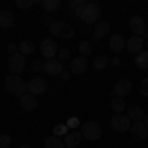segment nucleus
Instances as JSON below:
<instances>
[{
    "label": "nucleus",
    "instance_id": "1",
    "mask_svg": "<svg viewBox=\"0 0 148 148\" xmlns=\"http://www.w3.org/2000/svg\"><path fill=\"white\" fill-rule=\"evenodd\" d=\"M69 8L75 12V16L79 18L81 22L89 24V26H97L99 18H101V6L97 2H83V0H75L69 4Z\"/></svg>",
    "mask_w": 148,
    "mask_h": 148
},
{
    "label": "nucleus",
    "instance_id": "2",
    "mask_svg": "<svg viewBox=\"0 0 148 148\" xmlns=\"http://www.w3.org/2000/svg\"><path fill=\"white\" fill-rule=\"evenodd\" d=\"M4 85H6V91L10 95H16V97H24L26 91H28V83H24L20 75H12L10 73L4 81Z\"/></svg>",
    "mask_w": 148,
    "mask_h": 148
},
{
    "label": "nucleus",
    "instance_id": "3",
    "mask_svg": "<svg viewBox=\"0 0 148 148\" xmlns=\"http://www.w3.org/2000/svg\"><path fill=\"white\" fill-rule=\"evenodd\" d=\"M79 132H81V136L85 138V140H89V142H97V140L103 136L101 125L95 123V121H87V123H83Z\"/></svg>",
    "mask_w": 148,
    "mask_h": 148
},
{
    "label": "nucleus",
    "instance_id": "4",
    "mask_svg": "<svg viewBox=\"0 0 148 148\" xmlns=\"http://www.w3.org/2000/svg\"><path fill=\"white\" fill-rule=\"evenodd\" d=\"M49 30H51V34L56 36V38H61V40H71L73 38V28L65 22H53L49 26Z\"/></svg>",
    "mask_w": 148,
    "mask_h": 148
},
{
    "label": "nucleus",
    "instance_id": "5",
    "mask_svg": "<svg viewBox=\"0 0 148 148\" xmlns=\"http://www.w3.org/2000/svg\"><path fill=\"white\" fill-rule=\"evenodd\" d=\"M111 126L116 132H128L130 126H132V121L128 119V114L121 113V114H114L113 119H111Z\"/></svg>",
    "mask_w": 148,
    "mask_h": 148
},
{
    "label": "nucleus",
    "instance_id": "6",
    "mask_svg": "<svg viewBox=\"0 0 148 148\" xmlns=\"http://www.w3.org/2000/svg\"><path fill=\"white\" fill-rule=\"evenodd\" d=\"M130 32H132V36H138V38H146L148 32H146V22H144V18L142 16H132V20H130Z\"/></svg>",
    "mask_w": 148,
    "mask_h": 148
},
{
    "label": "nucleus",
    "instance_id": "7",
    "mask_svg": "<svg viewBox=\"0 0 148 148\" xmlns=\"http://www.w3.org/2000/svg\"><path fill=\"white\" fill-rule=\"evenodd\" d=\"M57 51H59V47H57V44L53 42V40H44L42 44H40V53L46 57V61L47 59H53V57H57Z\"/></svg>",
    "mask_w": 148,
    "mask_h": 148
},
{
    "label": "nucleus",
    "instance_id": "8",
    "mask_svg": "<svg viewBox=\"0 0 148 148\" xmlns=\"http://www.w3.org/2000/svg\"><path fill=\"white\" fill-rule=\"evenodd\" d=\"M24 65H26V61H24V56L20 53V51L8 57V69H10L12 75H18V73H22V71H24Z\"/></svg>",
    "mask_w": 148,
    "mask_h": 148
},
{
    "label": "nucleus",
    "instance_id": "9",
    "mask_svg": "<svg viewBox=\"0 0 148 148\" xmlns=\"http://www.w3.org/2000/svg\"><path fill=\"white\" fill-rule=\"evenodd\" d=\"M128 132H130V136L134 138L136 142H142V140L148 136V128L144 126V123H142V121H134Z\"/></svg>",
    "mask_w": 148,
    "mask_h": 148
},
{
    "label": "nucleus",
    "instance_id": "10",
    "mask_svg": "<svg viewBox=\"0 0 148 148\" xmlns=\"http://www.w3.org/2000/svg\"><path fill=\"white\" fill-rule=\"evenodd\" d=\"M47 91V83L46 79H40V77H36V79H30L28 81V93L30 95H44Z\"/></svg>",
    "mask_w": 148,
    "mask_h": 148
},
{
    "label": "nucleus",
    "instance_id": "11",
    "mask_svg": "<svg viewBox=\"0 0 148 148\" xmlns=\"http://www.w3.org/2000/svg\"><path fill=\"white\" fill-rule=\"evenodd\" d=\"M46 71L47 75H51V77H59V73L63 71V61H59L57 57H53V59H47L46 61Z\"/></svg>",
    "mask_w": 148,
    "mask_h": 148
},
{
    "label": "nucleus",
    "instance_id": "12",
    "mask_svg": "<svg viewBox=\"0 0 148 148\" xmlns=\"http://www.w3.org/2000/svg\"><path fill=\"white\" fill-rule=\"evenodd\" d=\"M132 91V83L128 79H121L116 81V85H114V97H121V99H125L126 95H130Z\"/></svg>",
    "mask_w": 148,
    "mask_h": 148
},
{
    "label": "nucleus",
    "instance_id": "13",
    "mask_svg": "<svg viewBox=\"0 0 148 148\" xmlns=\"http://www.w3.org/2000/svg\"><path fill=\"white\" fill-rule=\"evenodd\" d=\"M81 140H83V136H81L79 130H71V132H67V134L63 136L65 148H77L81 144Z\"/></svg>",
    "mask_w": 148,
    "mask_h": 148
},
{
    "label": "nucleus",
    "instance_id": "14",
    "mask_svg": "<svg viewBox=\"0 0 148 148\" xmlns=\"http://www.w3.org/2000/svg\"><path fill=\"white\" fill-rule=\"evenodd\" d=\"M142 47H144V40L138 38V36H130V38L126 40V49H128L130 53H140Z\"/></svg>",
    "mask_w": 148,
    "mask_h": 148
},
{
    "label": "nucleus",
    "instance_id": "15",
    "mask_svg": "<svg viewBox=\"0 0 148 148\" xmlns=\"http://www.w3.org/2000/svg\"><path fill=\"white\" fill-rule=\"evenodd\" d=\"M89 65V61H87V57H75V59H71V63H69V69H71V73H75V75H79L83 73L85 69Z\"/></svg>",
    "mask_w": 148,
    "mask_h": 148
},
{
    "label": "nucleus",
    "instance_id": "16",
    "mask_svg": "<svg viewBox=\"0 0 148 148\" xmlns=\"http://www.w3.org/2000/svg\"><path fill=\"white\" fill-rule=\"evenodd\" d=\"M109 32H111V26L107 22H99L95 26V32H93V42H101L105 36H109Z\"/></svg>",
    "mask_w": 148,
    "mask_h": 148
},
{
    "label": "nucleus",
    "instance_id": "17",
    "mask_svg": "<svg viewBox=\"0 0 148 148\" xmlns=\"http://www.w3.org/2000/svg\"><path fill=\"white\" fill-rule=\"evenodd\" d=\"M20 107H22V111H34V109H38V97L30 95V93L20 97Z\"/></svg>",
    "mask_w": 148,
    "mask_h": 148
},
{
    "label": "nucleus",
    "instance_id": "18",
    "mask_svg": "<svg viewBox=\"0 0 148 148\" xmlns=\"http://www.w3.org/2000/svg\"><path fill=\"white\" fill-rule=\"evenodd\" d=\"M109 47H111L114 53L119 56V53H121L123 49H126V40L123 38V36L116 34V36H113V38H111V42H109Z\"/></svg>",
    "mask_w": 148,
    "mask_h": 148
},
{
    "label": "nucleus",
    "instance_id": "19",
    "mask_svg": "<svg viewBox=\"0 0 148 148\" xmlns=\"http://www.w3.org/2000/svg\"><path fill=\"white\" fill-rule=\"evenodd\" d=\"M128 119H130V121H132V123H134V121H142V119H144V111H142V107H138V105H132V107H128Z\"/></svg>",
    "mask_w": 148,
    "mask_h": 148
},
{
    "label": "nucleus",
    "instance_id": "20",
    "mask_svg": "<svg viewBox=\"0 0 148 148\" xmlns=\"http://www.w3.org/2000/svg\"><path fill=\"white\" fill-rule=\"evenodd\" d=\"M14 26V14L10 10L0 12V28H12Z\"/></svg>",
    "mask_w": 148,
    "mask_h": 148
},
{
    "label": "nucleus",
    "instance_id": "21",
    "mask_svg": "<svg viewBox=\"0 0 148 148\" xmlns=\"http://www.w3.org/2000/svg\"><path fill=\"white\" fill-rule=\"evenodd\" d=\"M18 49H20L22 56H30V53L36 51V44L32 42V40H24L22 44H18Z\"/></svg>",
    "mask_w": 148,
    "mask_h": 148
},
{
    "label": "nucleus",
    "instance_id": "22",
    "mask_svg": "<svg viewBox=\"0 0 148 148\" xmlns=\"http://www.w3.org/2000/svg\"><path fill=\"white\" fill-rule=\"evenodd\" d=\"M134 63H136L138 69H148V51H146V49H142L140 53H136Z\"/></svg>",
    "mask_w": 148,
    "mask_h": 148
},
{
    "label": "nucleus",
    "instance_id": "23",
    "mask_svg": "<svg viewBox=\"0 0 148 148\" xmlns=\"http://www.w3.org/2000/svg\"><path fill=\"white\" fill-rule=\"evenodd\" d=\"M111 109L114 111V114H121L126 109L125 99H121V97H113V101H111Z\"/></svg>",
    "mask_w": 148,
    "mask_h": 148
},
{
    "label": "nucleus",
    "instance_id": "24",
    "mask_svg": "<svg viewBox=\"0 0 148 148\" xmlns=\"http://www.w3.org/2000/svg\"><path fill=\"white\" fill-rule=\"evenodd\" d=\"M44 146L46 148H65V142H63V138H59V136H49L44 142Z\"/></svg>",
    "mask_w": 148,
    "mask_h": 148
},
{
    "label": "nucleus",
    "instance_id": "25",
    "mask_svg": "<svg viewBox=\"0 0 148 148\" xmlns=\"http://www.w3.org/2000/svg\"><path fill=\"white\" fill-rule=\"evenodd\" d=\"M107 65H109V57H107V56H97V57H95V61H93V67L97 69V71L105 69Z\"/></svg>",
    "mask_w": 148,
    "mask_h": 148
},
{
    "label": "nucleus",
    "instance_id": "26",
    "mask_svg": "<svg viewBox=\"0 0 148 148\" xmlns=\"http://www.w3.org/2000/svg\"><path fill=\"white\" fill-rule=\"evenodd\" d=\"M42 4H44V8H46L47 12H56V10L61 8V2H59V0H44Z\"/></svg>",
    "mask_w": 148,
    "mask_h": 148
},
{
    "label": "nucleus",
    "instance_id": "27",
    "mask_svg": "<svg viewBox=\"0 0 148 148\" xmlns=\"http://www.w3.org/2000/svg\"><path fill=\"white\" fill-rule=\"evenodd\" d=\"M91 51H93V44H91V42H81V44H79V53H81V57L91 56Z\"/></svg>",
    "mask_w": 148,
    "mask_h": 148
},
{
    "label": "nucleus",
    "instance_id": "28",
    "mask_svg": "<svg viewBox=\"0 0 148 148\" xmlns=\"http://www.w3.org/2000/svg\"><path fill=\"white\" fill-rule=\"evenodd\" d=\"M44 69H46V61L44 59H36L34 63H32V71L34 73H42Z\"/></svg>",
    "mask_w": 148,
    "mask_h": 148
},
{
    "label": "nucleus",
    "instance_id": "29",
    "mask_svg": "<svg viewBox=\"0 0 148 148\" xmlns=\"http://www.w3.org/2000/svg\"><path fill=\"white\" fill-rule=\"evenodd\" d=\"M36 4V0H16V6L20 8V10H28V8H32Z\"/></svg>",
    "mask_w": 148,
    "mask_h": 148
},
{
    "label": "nucleus",
    "instance_id": "30",
    "mask_svg": "<svg viewBox=\"0 0 148 148\" xmlns=\"http://www.w3.org/2000/svg\"><path fill=\"white\" fill-rule=\"evenodd\" d=\"M12 136L10 134H0V148H10Z\"/></svg>",
    "mask_w": 148,
    "mask_h": 148
},
{
    "label": "nucleus",
    "instance_id": "31",
    "mask_svg": "<svg viewBox=\"0 0 148 148\" xmlns=\"http://www.w3.org/2000/svg\"><path fill=\"white\" fill-rule=\"evenodd\" d=\"M69 130L65 128V125H57L56 126V130H53V136H65Z\"/></svg>",
    "mask_w": 148,
    "mask_h": 148
},
{
    "label": "nucleus",
    "instance_id": "32",
    "mask_svg": "<svg viewBox=\"0 0 148 148\" xmlns=\"http://www.w3.org/2000/svg\"><path fill=\"white\" fill-rule=\"evenodd\" d=\"M138 91H140V95L148 97V79H142V81H140V85H138Z\"/></svg>",
    "mask_w": 148,
    "mask_h": 148
},
{
    "label": "nucleus",
    "instance_id": "33",
    "mask_svg": "<svg viewBox=\"0 0 148 148\" xmlns=\"http://www.w3.org/2000/svg\"><path fill=\"white\" fill-rule=\"evenodd\" d=\"M67 57H69V49H67V47H59V51H57V59L63 61V59H67Z\"/></svg>",
    "mask_w": 148,
    "mask_h": 148
},
{
    "label": "nucleus",
    "instance_id": "34",
    "mask_svg": "<svg viewBox=\"0 0 148 148\" xmlns=\"http://www.w3.org/2000/svg\"><path fill=\"white\" fill-rule=\"evenodd\" d=\"M121 63H123V61H121V57H119V56L109 59V65H113V67H121Z\"/></svg>",
    "mask_w": 148,
    "mask_h": 148
},
{
    "label": "nucleus",
    "instance_id": "35",
    "mask_svg": "<svg viewBox=\"0 0 148 148\" xmlns=\"http://www.w3.org/2000/svg\"><path fill=\"white\" fill-rule=\"evenodd\" d=\"M6 49H8V53H10V56H14V53H18V51H20V49H18V44H8Z\"/></svg>",
    "mask_w": 148,
    "mask_h": 148
},
{
    "label": "nucleus",
    "instance_id": "36",
    "mask_svg": "<svg viewBox=\"0 0 148 148\" xmlns=\"http://www.w3.org/2000/svg\"><path fill=\"white\" fill-rule=\"evenodd\" d=\"M59 79H61V81H67L69 79V71H67V69H63V71L59 73Z\"/></svg>",
    "mask_w": 148,
    "mask_h": 148
},
{
    "label": "nucleus",
    "instance_id": "37",
    "mask_svg": "<svg viewBox=\"0 0 148 148\" xmlns=\"http://www.w3.org/2000/svg\"><path fill=\"white\" fill-rule=\"evenodd\" d=\"M44 24H47V26H51L53 22H51V18H44Z\"/></svg>",
    "mask_w": 148,
    "mask_h": 148
},
{
    "label": "nucleus",
    "instance_id": "38",
    "mask_svg": "<svg viewBox=\"0 0 148 148\" xmlns=\"http://www.w3.org/2000/svg\"><path fill=\"white\" fill-rule=\"evenodd\" d=\"M142 123H144V126L148 128V114H144V119H142Z\"/></svg>",
    "mask_w": 148,
    "mask_h": 148
},
{
    "label": "nucleus",
    "instance_id": "39",
    "mask_svg": "<svg viewBox=\"0 0 148 148\" xmlns=\"http://www.w3.org/2000/svg\"><path fill=\"white\" fill-rule=\"evenodd\" d=\"M20 148H34V146H32V144H22Z\"/></svg>",
    "mask_w": 148,
    "mask_h": 148
},
{
    "label": "nucleus",
    "instance_id": "40",
    "mask_svg": "<svg viewBox=\"0 0 148 148\" xmlns=\"http://www.w3.org/2000/svg\"><path fill=\"white\" fill-rule=\"evenodd\" d=\"M146 51H148V49H146Z\"/></svg>",
    "mask_w": 148,
    "mask_h": 148
}]
</instances>
